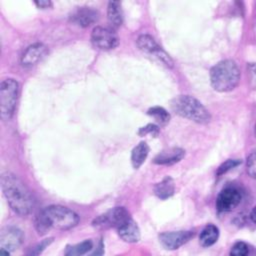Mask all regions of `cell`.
Returning <instances> with one entry per match:
<instances>
[{
    "instance_id": "1",
    "label": "cell",
    "mask_w": 256,
    "mask_h": 256,
    "mask_svg": "<svg viewBox=\"0 0 256 256\" xmlns=\"http://www.w3.org/2000/svg\"><path fill=\"white\" fill-rule=\"evenodd\" d=\"M1 187L5 198L11 209L18 215H28L33 206L34 200L26 185L14 174L5 172L1 176Z\"/></svg>"
},
{
    "instance_id": "2",
    "label": "cell",
    "mask_w": 256,
    "mask_h": 256,
    "mask_svg": "<svg viewBox=\"0 0 256 256\" xmlns=\"http://www.w3.org/2000/svg\"><path fill=\"white\" fill-rule=\"evenodd\" d=\"M78 222L79 216L73 210L61 205H51L38 213L35 219V227L40 234H45L51 229H71Z\"/></svg>"
},
{
    "instance_id": "3",
    "label": "cell",
    "mask_w": 256,
    "mask_h": 256,
    "mask_svg": "<svg viewBox=\"0 0 256 256\" xmlns=\"http://www.w3.org/2000/svg\"><path fill=\"white\" fill-rule=\"evenodd\" d=\"M210 80L212 87L216 91L228 92L238 85L240 70L233 60H222L212 67Z\"/></svg>"
},
{
    "instance_id": "4",
    "label": "cell",
    "mask_w": 256,
    "mask_h": 256,
    "mask_svg": "<svg viewBox=\"0 0 256 256\" xmlns=\"http://www.w3.org/2000/svg\"><path fill=\"white\" fill-rule=\"evenodd\" d=\"M171 107L181 117L197 123H207L211 118L208 110L203 104L189 95H180L176 97L173 99Z\"/></svg>"
},
{
    "instance_id": "5",
    "label": "cell",
    "mask_w": 256,
    "mask_h": 256,
    "mask_svg": "<svg viewBox=\"0 0 256 256\" xmlns=\"http://www.w3.org/2000/svg\"><path fill=\"white\" fill-rule=\"evenodd\" d=\"M19 95V84L12 78L5 79L0 85V104L1 117L3 120H9L14 113Z\"/></svg>"
},
{
    "instance_id": "6",
    "label": "cell",
    "mask_w": 256,
    "mask_h": 256,
    "mask_svg": "<svg viewBox=\"0 0 256 256\" xmlns=\"http://www.w3.org/2000/svg\"><path fill=\"white\" fill-rule=\"evenodd\" d=\"M137 45L141 51L154 57L166 67H173V60L171 57L161 48V46H159L152 36L147 34L140 35L137 39Z\"/></svg>"
},
{
    "instance_id": "7",
    "label": "cell",
    "mask_w": 256,
    "mask_h": 256,
    "mask_svg": "<svg viewBox=\"0 0 256 256\" xmlns=\"http://www.w3.org/2000/svg\"><path fill=\"white\" fill-rule=\"evenodd\" d=\"M130 218L129 212L124 207H115L98 216L93 221V225L98 228H119Z\"/></svg>"
},
{
    "instance_id": "8",
    "label": "cell",
    "mask_w": 256,
    "mask_h": 256,
    "mask_svg": "<svg viewBox=\"0 0 256 256\" xmlns=\"http://www.w3.org/2000/svg\"><path fill=\"white\" fill-rule=\"evenodd\" d=\"M91 42L99 49L111 50L118 46L119 38L112 29L96 26L91 33Z\"/></svg>"
},
{
    "instance_id": "9",
    "label": "cell",
    "mask_w": 256,
    "mask_h": 256,
    "mask_svg": "<svg viewBox=\"0 0 256 256\" xmlns=\"http://www.w3.org/2000/svg\"><path fill=\"white\" fill-rule=\"evenodd\" d=\"M24 240L23 232L16 227H5L0 234V252L9 255L20 247Z\"/></svg>"
},
{
    "instance_id": "10",
    "label": "cell",
    "mask_w": 256,
    "mask_h": 256,
    "mask_svg": "<svg viewBox=\"0 0 256 256\" xmlns=\"http://www.w3.org/2000/svg\"><path fill=\"white\" fill-rule=\"evenodd\" d=\"M243 197L241 190L234 186L224 188L216 199V207L221 212H228L236 208Z\"/></svg>"
},
{
    "instance_id": "11",
    "label": "cell",
    "mask_w": 256,
    "mask_h": 256,
    "mask_svg": "<svg viewBox=\"0 0 256 256\" xmlns=\"http://www.w3.org/2000/svg\"><path fill=\"white\" fill-rule=\"evenodd\" d=\"M193 235L192 231H171L160 234L159 239L166 249L175 250L189 241Z\"/></svg>"
},
{
    "instance_id": "12",
    "label": "cell",
    "mask_w": 256,
    "mask_h": 256,
    "mask_svg": "<svg viewBox=\"0 0 256 256\" xmlns=\"http://www.w3.org/2000/svg\"><path fill=\"white\" fill-rule=\"evenodd\" d=\"M99 13L92 7H78L70 16V20L81 27H89L97 22Z\"/></svg>"
},
{
    "instance_id": "13",
    "label": "cell",
    "mask_w": 256,
    "mask_h": 256,
    "mask_svg": "<svg viewBox=\"0 0 256 256\" xmlns=\"http://www.w3.org/2000/svg\"><path fill=\"white\" fill-rule=\"evenodd\" d=\"M48 48L42 43H34L26 48L21 56V64L25 67H31L38 63L46 54Z\"/></svg>"
},
{
    "instance_id": "14",
    "label": "cell",
    "mask_w": 256,
    "mask_h": 256,
    "mask_svg": "<svg viewBox=\"0 0 256 256\" xmlns=\"http://www.w3.org/2000/svg\"><path fill=\"white\" fill-rule=\"evenodd\" d=\"M118 234L122 240L128 243H135L140 240V229L136 222L130 218L119 228H117Z\"/></svg>"
},
{
    "instance_id": "15",
    "label": "cell",
    "mask_w": 256,
    "mask_h": 256,
    "mask_svg": "<svg viewBox=\"0 0 256 256\" xmlns=\"http://www.w3.org/2000/svg\"><path fill=\"white\" fill-rule=\"evenodd\" d=\"M185 151L181 148H170L162 151L154 158V163L158 165H172L183 159Z\"/></svg>"
},
{
    "instance_id": "16",
    "label": "cell",
    "mask_w": 256,
    "mask_h": 256,
    "mask_svg": "<svg viewBox=\"0 0 256 256\" xmlns=\"http://www.w3.org/2000/svg\"><path fill=\"white\" fill-rule=\"evenodd\" d=\"M107 18L109 24L113 28H118L123 23V13L121 9V3L118 1H110L107 8Z\"/></svg>"
},
{
    "instance_id": "17",
    "label": "cell",
    "mask_w": 256,
    "mask_h": 256,
    "mask_svg": "<svg viewBox=\"0 0 256 256\" xmlns=\"http://www.w3.org/2000/svg\"><path fill=\"white\" fill-rule=\"evenodd\" d=\"M149 153V146L146 142L142 141L137 144L131 153V163L135 169H138L146 160Z\"/></svg>"
},
{
    "instance_id": "18",
    "label": "cell",
    "mask_w": 256,
    "mask_h": 256,
    "mask_svg": "<svg viewBox=\"0 0 256 256\" xmlns=\"http://www.w3.org/2000/svg\"><path fill=\"white\" fill-rule=\"evenodd\" d=\"M154 192L160 199H167L171 197L175 192L174 181L171 177H165L162 181L157 183L154 187Z\"/></svg>"
},
{
    "instance_id": "19",
    "label": "cell",
    "mask_w": 256,
    "mask_h": 256,
    "mask_svg": "<svg viewBox=\"0 0 256 256\" xmlns=\"http://www.w3.org/2000/svg\"><path fill=\"white\" fill-rule=\"evenodd\" d=\"M218 237H219V229L213 224H208L201 231L199 236V241L202 246L209 247L214 243H216V241L218 240Z\"/></svg>"
},
{
    "instance_id": "20",
    "label": "cell",
    "mask_w": 256,
    "mask_h": 256,
    "mask_svg": "<svg viewBox=\"0 0 256 256\" xmlns=\"http://www.w3.org/2000/svg\"><path fill=\"white\" fill-rule=\"evenodd\" d=\"M93 248V243L91 240H85L79 244L68 247L65 251V255L74 256V255H83L89 252Z\"/></svg>"
},
{
    "instance_id": "21",
    "label": "cell",
    "mask_w": 256,
    "mask_h": 256,
    "mask_svg": "<svg viewBox=\"0 0 256 256\" xmlns=\"http://www.w3.org/2000/svg\"><path fill=\"white\" fill-rule=\"evenodd\" d=\"M147 114L153 117L155 121L160 125H165L170 120V114L163 107H160V106H155L150 108L147 111Z\"/></svg>"
},
{
    "instance_id": "22",
    "label": "cell",
    "mask_w": 256,
    "mask_h": 256,
    "mask_svg": "<svg viewBox=\"0 0 256 256\" xmlns=\"http://www.w3.org/2000/svg\"><path fill=\"white\" fill-rule=\"evenodd\" d=\"M249 251H250V247L248 244H246L245 242H242V241H238L232 246L230 255L245 256V255L249 254Z\"/></svg>"
},
{
    "instance_id": "23",
    "label": "cell",
    "mask_w": 256,
    "mask_h": 256,
    "mask_svg": "<svg viewBox=\"0 0 256 256\" xmlns=\"http://www.w3.org/2000/svg\"><path fill=\"white\" fill-rule=\"evenodd\" d=\"M240 164H241V160H239V159H228L227 161H225L224 163H222L220 165V167L217 170V175H222Z\"/></svg>"
},
{
    "instance_id": "24",
    "label": "cell",
    "mask_w": 256,
    "mask_h": 256,
    "mask_svg": "<svg viewBox=\"0 0 256 256\" xmlns=\"http://www.w3.org/2000/svg\"><path fill=\"white\" fill-rule=\"evenodd\" d=\"M138 133H139V135H142V136L151 135V136L156 137L159 134V127L155 124H148V125L140 128Z\"/></svg>"
},
{
    "instance_id": "25",
    "label": "cell",
    "mask_w": 256,
    "mask_h": 256,
    "mask_svg": "<svg viewBox=\"0 0 256 256\" xmlns=\"http://www.w3.org/2000/svg\"><path fill=\"white\" fill-rule=\"evenodd\" d=\"M247 171H248V174L254 178L255 177V173H256V164H255V153L254 151L251 152L249 155H248V158H247Z\"/></svg>"
},
{
    "instance_id": "26",
    "label": "cell",
    "mask_w": 256,
    "mask_h": 256,
    "mask_svg": "<svg viewBox=\"0 0 256 256\" xmlns=\"http://www.w3.org/2000/svg\"><path fill=\"white\" fill-rule=\"evenodd\" d=\"M52 240H53V238H49V239L43 240L39 245H37V246L33 249V251H31V254H33V255H38V254H40V253L52 242Z\"/></svg>"
},
{
    "instance_id": "27",
    "label": "cell",
    "mask_w": 256,
    "mask_h": 256,
    "mask_svg": "<svg viewBox=\"0 0 256 256\" xmlns=\"http://www.w3.org/2000/svg\"><path fill=\"white\" fill-rule=\"evenodd\" d=\"M35 5L38 8L41 9H46L52 6V2L51 1H47V0H40V1H35Z\"/></svg>"
},
{
    "instance_id": "28",
    "label": "cell",
    "mask_w": 256,
    "mask_h": 256,
    "mask_svg": "<svg viewBox=\"0 0 256 256\" xmlns=\"http://www.w3.org/2000/svg\"><path fill=\"white\" fill-rule=\"evenodd\" d=\"M254 212H255V209H253L252 212H251V214H250V218H251V220H252L253 223L255 222V219H254V217H255V216H254Z\"/></svg>"
}]
</instances>
